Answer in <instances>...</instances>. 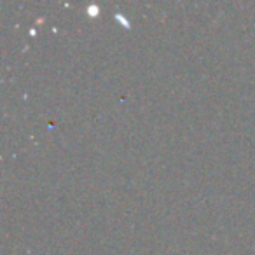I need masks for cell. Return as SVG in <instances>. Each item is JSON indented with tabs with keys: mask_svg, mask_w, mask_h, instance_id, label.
Returning a JSON list of instances; mask_svg holds the SVG:
<instances>
[]
</instances>
